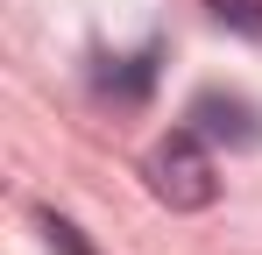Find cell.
<instances>
[{"instance_id": "obj_1", "label": "cell", "mask_w": 262, "mask_h": 255, "mask_svg": "<svg viewBox=\"0 0 262 255\" xmlns=\"http://www.w3.org/2000/svg\"><path fill=\"white\" fill-rule=\"evenodd\" d=\"M149 184H156V199L177 206V213L213 206L220 177H213V156H206L199 128H184V135H170V142H156V149H149Z\"/></svg>"}, {"instance_id": "obj_2", "label": "cell", "mask_w": 262, "mask_h": 255, "mask_svg": "<svg viewBox=\"0 0 262 255\" xmlns=\"http://www.w3.org/2000/svg\"><path fill=\"white\" fill-rule=\"evenodd\" d=\"M191 121H199V135L234 142V149H255V142H262V121H255L248 99H220V92H206V99L191 107Z\"/></svg>"}, {"instance_id": "obj_3", "label": "cell", "mask_w": 262, "mask_h": 255, "mask_svg": "<svg viewBox=\"0 0 262 255\" xmlns=\"http://www.w3.org/2000/svg\"><path fill=\"white\" fill-rule=\"evenodd\" d=\"M206 7H213L220 29H241V36L262 42V0H206Z\"/></svg>"}, {"instance_id": "obj_4", "label": "cell", "mask_w": 262, "mask_h": 255, "mask_svg": "<svg viewBox=\"0 0 262 255\" xmlns=\"http://www.w3.org/2000/svg\"><path fill=\"white\" fill-rule=\"evenodd\" d=\"M43 227H50V248H64V255H85V248H78V227H64V220H43Z\"/></svg>"}]
</instances>
